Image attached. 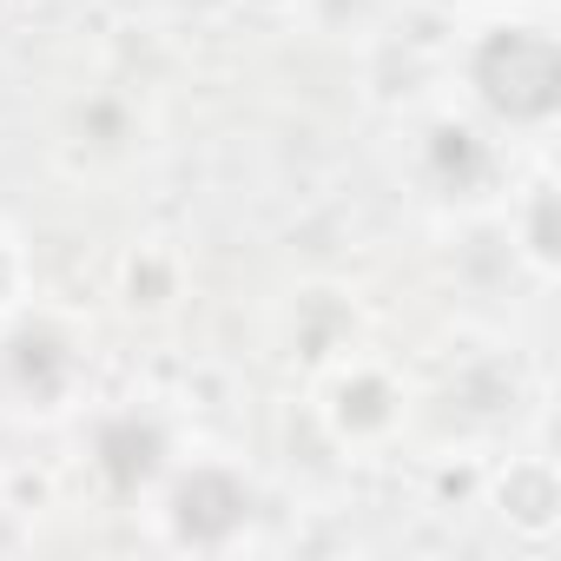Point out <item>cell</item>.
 <instances>
[{"mask_svg":"<svg viewBox=\"0 0 561 561\" xmlns=\"http://www.w3.org/2000/svg\"><path fill=\"white\" fill-rule=\"evenodd\" d=\"M476 93L502 119H548L554 87H561V54L541 27H502L476 47Z\"/></svg>","mask_w":561,"mask_h":561,"instance_id":"cell-1","label":"cell"},{"mask_svg":"<svg viewBox=\"0 0 561 561\" xmlns=\"http://www.w3.org/2000/svg\"><path fill=\"white\" fill-rule=\"evenodd\" d=\"M0 285H8V257H0Z\"/></svg>","mask_w":561,"mask_h":561,"instance_id":"cell-2","label":"cell"}]
</instances>
